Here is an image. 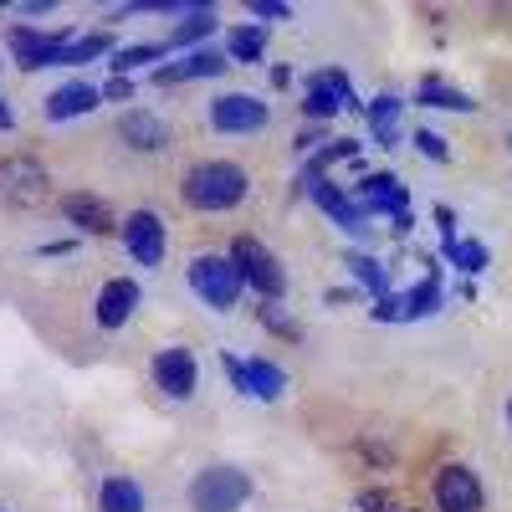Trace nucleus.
I'll return each mask as SVG.
<instances>
[{
  "instance_id": "f257e3e1",
  "label": "nucleus",
  "mask_w": 512,
  "mask_h": 512,
  "mask_svg": "<svg viewBox=\"0 0 512 512\" xmlns=\"http://www.w3.org/2000/svg\"><path fill=\"white\" fill-rule=\"evenodd\" d=\"M180 195H185L190 210H205V216H216V210H236L246 200V169L231 164V159H205V164H195L185 175Z\"/></svg>"
},
{
  "instance_id": "f03ea898",
  "label": "nucleus",
  "mask_w": 512,
  "mask_h": 512,
  "mask_svg": "<svg viewBox=\"0 0 512 512\" xmlns=\"http://www.w3.org/2000/svg\"><path fill=\"white\" fill-rule=\"evenodd\" d=\"M190 287H195V297H200L205 308L231 313L241 303V292H246V277L231 262V251H200L195 262H190Z\"/></svg>"
},
{
  "instance_id": "7ed1b4c3",
  "label": "nucleus",
  "mask_w": 512,
  "mask_h": 512,
  "mask_svg": "<svg viewBox=\"0 0 512 512\" xmlns=\"http://www.w3.org/2000/svg\"><path fill=\"white\" fill-rule=\"evenodd\" d=\"M251 497V477L241 466H205V472L190 482V507L195 512H241Z\"/></svg>"
},
{
  "instance_id": "20e7f679",
  "label": "nucleus",
  "mask_w": 512,
  "mask_h": 512,
  "mask_svg": "<svg viewBox=\"0 0 512 512\" xmlns=\"http://www.w3.org/2000/svg\"><path fill=\"white\" fill-rule=\"evenodd\" d=\"M231 262L241 267L246 287H256V292H262V303H277V297H282V287H287V277H282V262H277V256H272L262 241L236 236V241H231Z\"/></svg>"
},
{
  "instance_id": "39448f33",
  "label": "nucleus",
  "mask_w": 512,
  "mask_h": 512,
  "mask_svg": "<svg viewBox=\"0 0 512 512\" xmlns=\"http://www.w3.org/2000/svg\"><path fill=\"white\" fill-rule=\"evenodd\" d=\"M149 374H154V384H159L169 400H190V395L200 390V364H195V354H190L185 344L159 349L154 364H149Z\"/></svg>"
},
{
  "instance_id": "423d86ee",
  "label": "nucleus",
  "mask_w": 512,
  "mask_h": 512,
  "mask_svg": "<svg viewBox=\"0 0 512 512\" xmlns=\"http://www.w3.org/2000/svg\"><path fill=\"white\" fill-rule=\"evenodd\" d=\"M41 195H47V169H41L31 154L0 159V200L6 205H36Z\"/></svg>"
},
{
  "instance_id": "0eeeda50",
  "label": "nucleus",
  "mask_w": 512,
  "mask_h": 512,
  "mask_svg": "<svg viewBox=\"0 0 512 512\" xmlns=\"http://www.w3.org/2000/svg\"><path fill=\"white\" fill-rule=\"evenodd\" d=\"M267 118H272V108L256 93H221L210 103V123L221 134H256V128H267Z\"/></svg>"
},
{
  "instance_id": "6e6552de",
  "label": "nucleus",
  "mask_w": 512,
  "mask_h": 512,
  "mask_svg": "<svg viewBox=\"0 0 512 512\" xmlns=\"http://www.w3.org/2000/svg\"><path fill=\"white\" fill-rule=\"evenodd\" d=\"M6 41H11V52L21 57L26 72H36V67H57L62 52L72 47V36H67V31H36V26H11Z\"/></svg>"
},
{
  "instance_id": "1a4fd4ad",
  "label": "nucleus",
  "mask_w": 512,
  "mask_h": 512,
  "mask_svg": "<svg viewBox=\"0 0 512 512\" xmlns=\"http://www.w3.org/2000/svg\"><path fill=\"white\" fill-rule=\"evenodd\" d=\"M436 308H441V277L431 272L425 282H415L410 292H390V297H379L374 318H379V323H405V318H425V313H436Z\"/></svg>"
},
{
  "instance_id": "9d476101",
  "label": "nucleus",
  "mask_w": 512,
  "mask_h": 512,
  "mask_svg": "<svg viewBox=\"0 0 512 512\" xmlns=\"http://www.w3.org/2000/svg\"><path fill=\"white\" fill-rule=\"evenodd\" d=\"M354 200L364 216H410V190L400 175H364L354 185Z\"/></svg>"
},
{
  "instance_id": "9b49d317",
  "label": "nucleus",
  "mask_w": 512,
  "mask_h": 512,
  "mask_svg": "<svg viewBox=\"0 0 512 512\" xmlns=\"http://www.w3.org/2000/svg\"><path fill=\"white\" fill-rule=\"evenodd\" d=\"M128 256H134L139 267H159L164 262V221L154 216V210H134L123 226H118Z\"/></svg>"
},
{
  "instance_id": "f8f14e48",
  "label": "nucleus",
  "mask_w": 512,
  "mask_h": 512,
  "mask_svg": "<svg viewBox=\"0 0 512 512\" xmlns=\"http://www.w3.org/2000/svg\"><path fill=\"white\" fill-rule=\"evenodd\" d=\"M436 507L441 512H482V482L472 466H441V477H436Z\"/></svg>"
},
{
  "instance_id": "ddd939ff",
  "label": "nucleus",
  "mask_w": 512,
  "mask_h": 512,
  "mask_svg": "<svg viewBox=\"0 0 512 512\" xmlns=\"http://www.w3.org/2000/svg\"><path fill=\"white\" fill-rule=\"evenodd\" d=\"M308 118H333L338 108H364L359 98H354V82L338 72V67H328V72H318L313 82H308Z\"/></svg>"
},
{
  "instance_id": "4468645a",
  "label": "nucleus",
  "mask_w": 512,
  "mask_h": 512,
  "mask_svg": "<svg viewBox=\"0 0 512 512\" xmlns=\"http://www.w3.org/2000/svg\"><path fill=\"white\" fill-rule=\"evenodd\" d=\"M303 190H308V200L323 210V216H333L344 231H369V216L359 210V200H354L349 190H338L333 180H308Z\"/></svg>"
},
{
  "instance_id": "2eb2a0df",
  "label": "nucleus",
  "mask_w": 512,
  "mask_h": 512,
  "mask_svg": "<svg viewBox=\"0 0 512 512\" xmlns=\"http://www.w3.org/2000/svg\"><path fill=\"white\" fill-rule=\"evenodd\" d=\"M134 308H139V282L134 277H113V282L98 287L93 318H98V328H123L128 318H134Z\"/></svg>"
},
{
  "instance_id": "dca6fc26",
  "label": "nucleus",
  "mask_w": 512,
  "mask_h": 512,
  "mask_svg": "<svg viewBox=\"0 0 512 512\" xmlns=\"http://www.w3.org/2000/svg\"><path fill=\"white\" fill-rule=\"evenodd\" d=\"M62 216H67L82 236H108V231H118V226H113V210H108L98 195H82V190H77V195H62Z\"/></svg>"
},
{
  "instance_id": "f3484780",
  "label": "nucleus",
  "mask_w": 512,
  "mask_h": 512,
  "mask_svg": "<svg viewBox=\"0 0 512 512\" xmlns=\"http://www.w3.org/2000/svg\"><path fill=\"white\" fill-rule=\"evenodd\" d=\"M118 134L134 144V149H149V154H159L164 144H169V123L159 118V113H149V108H128L123 118H118Z\"/></svg>"
},
{
  "instance_id": "a211bd4d",
  "label": "nucleus",
  "mask_w": 512,
  "mask_h": 512,
  "mask_svg": "<svg viewBox=\"0 0 512 512\" xmlns=\"http://www.w3.org/2000/svg\"><path fill=\"white\" fill-rule=\"evenodd\" d=\"M98 103H103L98 88H88V82H67V88H57V93L47 98V118H52V123H62V118H82V113H93Z\"/></svg>"
},
{
  "instance_id": "6ab92c4d",
  "label": "nucleus",
  "mask_w": 512,
  "mask_h": 512,
  "mask_svg": "<svg viewBox=\"0 0 512 512\" xmlns=\"http://www.w3.org/2000/svg\"><path fill=\"white\" fill-rule=\"evenodd\" d=\"M226 67H231L226 52H190V57L175 62V67H159L154 82H164V88H169V82H190V77H221Z\"/></svg>"
},
{
  "instance_id": "aec40b11",
  "label": "nucleus",
  "mask_w": 512,
  "mask_h": 512,
  "mask_svg": "<svg viewBox=\"0 0 512 512\" xmlns=\"http://www.w3.org/2000/svg\"><path fill=\"white\" fill-rule=\"evenodd\" d=\"M282 390H287L282 364H272V359H246V395H251V400H282Z\"/></svg>"
},
{
  "instance_id": "412c9836",
  "label": "nucleus",
  "mask_w": 512,
  "mask_h": 512,
  "mask_svg": "<svg viewBox=\"0 0 512 512\" xmlns=\"http://www.w3.org/2000/svg\"><path fill=\"white\" fill-rule=\"evenodd\" d=\"M98 512H144V487L134 477H108L98 487Z\"/></svg>"
},
{
  "instance_id": "4be33fe9",
  "label": "nucleus",
  "mask_w": 512,
  "mask_h": 512,
  "mask_svg": "<svg viewBox=\"0 0 512 512\" xmlns=\"http://www.w3.org/2000/svg\"><path fill=\"white\" fill-rule=\"evenodd\" d=\"M262 52H267V26H236L226 36V57L231 62H262Z\"/></svg>"
},
{
  "instance_id": "5701e85b",
  "label": "nucleus",
  "mask_w": 512,
  "mask_h": 512,
  "mask_svg": "<svg viewBox=\"0 0 512 512\" xmlns=\"http://www.w3.org/2000/svg\"><path fill=\"white\" fill-rule=\"evenodd\" d=\"M354 154H359V144H354V139H328L323 149H313V154H308L303 185H308V180H328V164H338V159H354Z\"/></svg>"
},
{
  "instance_id": "b1692460",
  "label": "nucleus",
  "mask_w": 512,
  "mask_h": 512,
  "mask_svg": "<svg viewBox=\"0 0 512 512\" xmlns=\"http://www.w3.org/2000/svg\"><path fill=\"white\" fill-rule=\"evenodd\" d=\"M420 103H425V108H446V113H472V108H477L466 93L446 88L441 77H425V82H420Z\"/></svg>"
},
{
  "instance_id": "393cba45",
  "label": "nucleus",
  "mask_w": 512,
  "mask_h": 512,
  "mask_svg": "<svg viewBox=\"0 0 512 512\" xmlns=\"http://www.w3.org/2000/svg\"><path fill=\"white\" fill-rule=\"evenodd\" d=\"M400 108H405V103L390 98V93L369 103V123H374V139H379V144H395V134H400Z\"/></svg>"
},
{
  "instance_id": "a878e982",
  "label": "nucleus",
  "mask_w": 512,
  "mask_h": 512,
  "mask_svg": "<svg viewBox=\"0 0 512 512\" xmlns=\"http://www.w3.org/2000/svg\"><path fill=\"white\" fill-rule=\"evenodd\" d=\"M210 31H216V11L190 6V11H185V21L175 26V47H190V41H205Z\"/></svg>"
},
{
  "instance_id": "bb28decb",
  "label": "nucleus",
  "mask_w": 512,
  "mask_h": 512,
  "mask_svg": "<svg viewBox=\"0 0 512 512\" xmlns=\"http://www.w3.org/2000/svg\"><path fill=\"white\" fill-rule=\"evenodd\" d=\"M349 272H354L374 297H390V272H384V267L374 262V256H359V251H354V256H349Z\"/></svg>"
},
{
  "instance_id": "cd10ccee",
  "label": "nucleus",
  "mask_w": 512,
  "mask_h": 512,
  "mask_svg": "<svg viewBox=\"0 0 512 512\" xmlns=\"http://www.w3.org/2000/svg\"><path fill=\"white\" fill-rule=\"evenodd\" d=\"M446 262H456L461 272H482V267H487V246H482V241L451 236V241H446Z\"/></svg>"
},
{
  "instance_id": "c85d7f7f",
  "label": "nucleus",
  "mask_w": 512,
  "mask_h": 512,
  "mask_svg": "<svg viewBox=\"0 0 512 512\" xmlns=\"http://www.w3.org/2000/svg\"><path fill=\"white\" fill-rule=\"evenodd\" d=\"M164 52H169V41H149V47H123V52H118L108 67L123 77V72H134V67H144V62H159Z\"/></svg>"
},
{
  "instance_id": "c756f323",
  "label": "nucleus",
  "mask_w": 512,
  "mask_h": 512,
  "mask_svg": "<svg viewBox=\"0 0 512 512\" xmlns=\"http://www.w3.org/2000/svg\"><path fill=\"white\" fill-rule=\"evenodd\" d=\"M103 52H108V36H77L72 47L62 52V62H57V67H82V62H98Z\"/></svg>"
},
{
  "instance_id": "7c9ffc66",
  "label": "nucleus",
  "mask_w": 512,
  "mask_h": 512,
  "mask_svg": "<svg viewBox=\"0 0 512 512\" xmlns=\"http://www.w3.org/2000/svg\"><path fill=\"white\" fill-rule=\"evenodd\" d=\"M262 323H267L272 333H282V338H297V323H292L277 303H262Z\"/></svg>"
},
{
  "instance_id": "2f4dec72",
  "label": "nucleus",
  "mask_w": 512,
  "mask_h": 512,
  "mask_svg": "<svg viewBox=\"0 0 512 512\" xmlns=\"http://www.w3.org/2000/svg\"><path fill=\"white\" fill-rule=\"evenodd\" d=\"M415 149L425 154V159H446L451 149H446V139L441 134H431V128H420V134H415Z\"/></svg>"
},
{
  "instance_id": "473e14b6",
  "label": "nucleus",
  "mask_w": 512,
  "mask_h": 512,
  "mask_svg": "<svg viewBox=\"0 0 512 512\" xmlns=\"http://www.w3.org/2000/svg\"><path fill=\"white\" fill-rule=\"evenodd\" d=\"M359 512H395V502H390V492L369 487V492H359Z\"/></svg>"
},
{
  "instance_id": "72a5a7b5",
  "label": "nucleus",
  "mask_w": 512,
  "mask_h": 512,
  "mask_svg": "<svg viewBox=\"0 0 512 512\" xmlns=\"http://www.w3.org/2000/svg\"><path fill=\"white\" fill-rule=\"evenodd\" d=\"M221 369H226V379H231V390H241V395H246V359L221 354Z\"/></svg>"
},
{
  "instance_id": "f704fd0d",
  "label": "nucleus",
  "mask_w": 512,
  "mask_h": 512,
  "mask_svg": "<svg viewBox=\"0 0 512 512\" xmlns=\"http://www.w3.org/2000/svg\"><path fill=\"white\" fill-rule=\"evenodd\" d=\"M251 16H262V21H282V16H292V6H282V0H251Z\"/></svg>"
},
{
  "instance_id": "c9c22d12",
  "label": "nucleus",
  "mask_w": 512,
  "mask_h": 512,
  "mask_svg": "<svg viewBox=\"0 0 512 512\" xmlns=\"http://www.w3.org/2000/svg\"><path fill=\"white\" fill-rule=\"evenodd\" d=\"M128 93H134V82H128V77H113L103 88V98H128Z\"/></svg>"
},
{
  "instance_id": "e433bc0d",
  "label": "nucleus",
  "mask_w": 512,
  "mask_h": 512,
  "mask_svg": "<svg viewBox=\"0 0 512 512\" xmlns=\"http://www.w3.org/2000/svg\"><path fill=\"white\" fill-rule=\"evenodd\" d=\"M0 128H11V108H6V98H0Z\"/></svg>"
},
{
  "instance_id": "4c0bfd02",
  "label": "nucleus",
  "mask_w": 512,
  "mask_h": 512,
  "mask_svg": "<svg viewBox=\"0 0 512 512\" xmlns=\"http://www.w3.org/2000/svg\"><path fill=\"white\" fill-rule=\"evenodd\" d=\"M507 425H512V400H507Z\"/></svg>"
}]
</instances>
